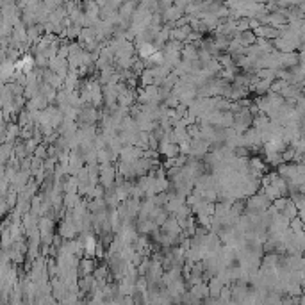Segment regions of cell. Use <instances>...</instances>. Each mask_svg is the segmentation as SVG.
Returning a JSON list of instances; mask_svg holds the SVG:
<instances>
[{
    "label": "cell",
    "instance_id": "1",
    "mask_svg": "<svg viewBox=\"0 0 305 305\" xmlns=\"http://www.w3.org/2000/svg\"><path fill=\"white\" fill-rule=\"evenodd\" d=\"M95 269H97V264H95L93 259H91V257L82 259V261L79 262V271H80V275H90V273H93Z\"/></svg>",
    "mask_w": 305,
    "mask_h": 305
},
{
    "label": "cell",
    "instance_id": "2",
    "mask_svg": "<svg viewBox=\"0 0 305 305\" xmlns=\"http://www.w3.org/2000/svg\"><path fill=\"white\" fill-rule=\"evenodd\" d=\"M41 155H45V148H43V147H38V150H36V157H41Z\"/></svg>",
    "mask_w": 305,
    "mask_h": 305
}]
</instances>
